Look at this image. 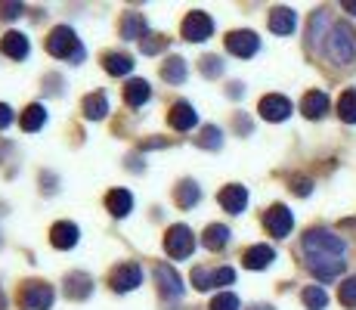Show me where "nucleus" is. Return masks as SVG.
Wrapping results in <instances>:
<instances>
[{"label": "nucleus", "instance_id": "nucleus-1", "mask_svg": "<svg viewBox=\"0 0 356 310\" xmlns=\"http://www.w3.org/2000/svg\"><path fill=\"white\" fill-rule=\"evenodd\" d=\"M307 258H344L347 254V239L338 236V233L325 230V226H313V230L304 233L300 239Z\"/></svg>", "mask_w": 356, "mask_h": 310}, {"label": "nucleus", "instance_id": "nucleus-2", "mask_svg": "<svg viewBox=\"0 0 356 310\" xmlns=\"http://www.w3.org/2000/svg\"><path fill=\"white\" fill-rule=\"evenodd\" d=\"M325 56L332 59L334 65H350V62L356 59V38H353V31L347 29L344 22L332 25V31H328Z\"/></svg>", "mask_w": 356, "mask_h": 310}, {"label": "nucleus", "instance_id": "nucleus-3", "mask_svg": "<svg viewBox=\"0 0 356 310\" xmlns=\"http://www.w3.org/2000/svg\"><path fill=\"white\" fill-rule=\"evenodd\" d=\"M47 53L56 59H68V62H81L84 59V47H81L78 34H74L68 25H56L47 38Z\"/></svg>", "mask_w": 356, "mask_h": 310}, {"label": "nucleus", "instance_id": "nucleus-4", "mask_svg": "<svg viewBox=\"0 0 356 310\" xmlns=\"http://www.w3.org/2000/svg\"><path fill=\"white\" fill-rule=\"evenodd\" d=\"M164 248H168V254L174 261H183L193 254L195 248V233L189 230L186 224H174L168 233H164Z\"/></svg>", "mask_w": 356, "mask_h": 310}, {"label": "nucleus", "instance_id": "nucleus-5", "mask_svg": "<svg viewBox=\"0 0 356 310\" xmlns=\"http://www.w3.org/2000/svg\"><path fill=\"white\" fill-rule=\"evenodd\" d=\"M22 310H50L53 307V286L47 282H25L22 295H19Z\"/></svg>", "mask_w": 356, "mask_h": 310}, {"label": "nucleus", "instance_id": "nucleus-6", "mask_svg": "<svg viewBox=\"0 0 356 310\" xmlns=\"http://www.w3.org/2000/svg\"><path fill=\"white\" fill-rule=\"evenodd\" d=\"M211 34H214V19H211L208 13L193 10L186 19H183V38H186L189 44H202V40H208Z\"/></svg>", "mask_w": 356, "mask_h": 310}, {"label": "nucleus", "instance_id": "nucleus-7", "mask_svg": "<svg viewBox=\"0 0 356 310\" xmlns=\"http://www.w3.org/2000/svg\"><path fill=\"white\" fill-rule=\"evenodd\" d=\"M227 50L238 59H251L260 50V38L254 31H229L227 34Z\"/></svg>", "mask_w": 356, "mask_h": 310}, {"label": "nucleus", "instance_id": "nucleus-8", "mask_svg": "<svg viewBox=\"0 0 356 310\" xmlns=\"http://www.w3.org/2000/svg\"><path fill=\"white\" fill-rule=\"evenodd\" d=\"M264 224H266V230H270V236L285 239L291 233V226H294V217H291V211L285 208V205H273V208L264 215Z\"/></svg>", "mask_w": 356, "mask_h": 310}, {"label": "nucleus", "instance_id": "nucleus-9", "mask_svg": "<svg viewBox=\"0 0 356 310\" xmlns=\"http://www.w3.org/2000/svg\"><path fill=\"white\" fill-rule=\"evenodd\" d=\"M291 100H285V96H279V93H270V96H264L260 100V106H257V112H260V118L264 121H285L291 115Z\"/></svg>", "mask_w": 356, "mask_h": 310}, {"label": "nucleus", "instance_id": "nucleus-10", "mask_svg": "<svg viewBox=\"0 0 356 310\" xmlns=\"http://www.w3.org/2000/svg\"><path fill=\"white\" fill-rule=\"evenodd\" d=\"M112 288L115 292H134L136 286H143V267L140 264H121L118 270H112Z\"/></svg>", "mask_w": 356, "mask_h": 310}, {"label": "nucleus", "instance_id": "nucleus-11", "mask_svg": "<svg viewBox=\"0 0 356 310\" xmlns=\"http://www.w3.org/2000/svg\"><path fill=\"white\" fill-rule=\"evenodd\" d=\"M307 270L316 279H338L344 273V258H307Z\"/></svg>", "mask_w": 356, "mask_h": 310}, {"label": "nucleus", "instance_id": "nucleus-12", "mask_svg": "<svg viewBox=\"0 0 356 310\" xmlns=\"http://www.w3.org/2000/svg\"><path fill=\"white\" fill-rule=\"evenodd\" d=\"M168 121H170V127L174 130H193L198 124V112L193 109V102L177 100L174 106H170V112H168Z\"/></svg>", "mask_w": 356, "mask_h": 310}, {"label": "nucleus", "instance_id": "nucleus-13", "mask_svg": "<svg viewBox=\"0 0 356 310\" xmlns=\"http://www.w3.org/2000/svg\"><path fill=\"white\" fill-rule=\"evenodd\" d=\"M78 239H81L78 224H72V220H59V224H53V230H50L53 248H59V251H68V248L78 245Z\"/></svg>", "mask_w": 356, "mask_h": 310}, {"label": "nucleus", "instance_id": "nucleus-14", "mask_svg": "<svg viewBox=\"0 0 356 310\" xmlns=\"http://www.w3.org/2000/svg\"><path fill=\"white\" fill-rule=\"evenodd\" d=\"M220 205L223 211H229V215H242L245 205H248V189H245L242 183H229L220 189Z\"/></svg>", "mask_w": 356, "mask_h": 310}, {"label": "nucleus", "instance_id": "nucleus-15", "mask_svg": "<svg viewBox=\"0 0 356 310\" xmlns=\"http://www.w3.org/2000/svg\"><path fill=\"white\" fill-rule=\"evenodd\" d=\"M155 282H159L161 295H168V298H180L183 295V282H180V277H177L174 267H168V264L155 267Z\"/></svg>", "mask_w": 356, "mask_h": 310}, {"label": "nucleus", "instance_id": "nucleus-16", "mask_svg": "<svg viewBox=\"0 0 356 310\" xmlns=\"http://www.w3.org/2000/svg\"><path fill=\"white\" fill-rule=\"evenodd\" d=\"M29 50H31V44H29V38H25L22 31H6L3 40H0V53L10 56V59H25L29 56Z\"/></svg>", "mask_w": 356, "mask_h": 310}, {"label": "nucleus", "instance_id": "nucleus-17", "mask_svg": "<svg viewBox=\"0 0 356 310\" xmlns=\"http://www.w3.org/2000/svg\"><path fill=\"white\" fill-rule=\"evenodd\" d=\"M273 261H276V251H273L270 245H251L248 251L242 254V264L248 267V270H266Z\"/></svg>", "mask_w": 356, "mask_h": 310}, {"label": "nucleus", "instance_id": "nucleus-18", "mask_svg": "<svg viewBox=\"0 0 356 310\" xmlns=\"http://www.w3.org/2000/svg\"><path fill=\"white\" fill-rule=\"evenodd\" d=\"M149 100H152V87H149V81H143V78L127 81V87H124V102H127L130 109L146 106Z\"/></svg>", "mask_w": 356, "mask_h": 310}, {"label": "nucleus", "instance_id": "nucleus-19", "mask_svg": "<svg viewBox=\"0 0 356 310\" xmlns=\"http://www.w3.org/2000/svg\"><path fill=\"white\" fill-rule=\"evenodd\" d=\"M294 29H298L294 10H289V6H276V10L270 13V31L273 34H291Z\"/></svg>", "mask_w": 356, "mask_h": 310}, {"label": "nucleus", "instance_id": "nucleus-20", "mask_svg": "<svg viewBox=\"0 0 356 310\" xmlns=\"http://www.w3.org/2000/svg\"><path fill=\"white\" fill-rule=\"evenodd\" d=\"M106 208L112 217H127L130 211H134V196H130L127 189H112L106 196Z\"/></svg>", "mask_w": 356, "mask_h": 310}, {"label": "nucleus", "instance_id": "nucleus-21", "mask_svg": "<svg viewBox=\"0 0 356 310\" xmlns=\"http://www.w3.org/2000/svg\"><path fill=\"white\" fill-rule=\"evenodd\" d=\"M90 292H93V279L87 277V273H68V279H65V295L68 298L84 301Z\"/></svg>", "mask_w": 356, "mask_h": 310}, {"label": "nucleus", "instance_id": "nucleus-22", "mask_svg": "<svg viewBox=\"0 0 356 310\" xmlns=\"http://www.w3.org/2000/svg\"><path fill=\"white\" fill-rule=\"evenodd\" d=\"M300 112H304L307 118H323L328 112V96L323 91H310L300 100Z\"/></svg>", "mask_w": 356, "mask_h": 310}, {"label": "nucleus", "instance_id": "nucleus-23", "mask_svg": "<svg viewBox=\"0 0 356 310\" xmlns=\"http://www.w3.org/2000/svg\"><path fill=\"white\" fill-rule=\"evenodd\" d=\"M102 65H106V72L115 75V78L134 72V59H130L127 53H106V56H102Z\"/></svg>", "mask_w": 356, "mask_h": 310}, {"label": "nucleus", "instance_id": "nucleus-24", "mask_svg": "<svg viewBox=\"0 0 356 310\" xmlns=\"http://www.w3.org/2000/svg\"><path fill=\"white\" fill-rule=\"evenodd\" d=\"M186 75H189L186 59H180V56H170L168 62H164V68H161V78L168 81V84H183Z\"/></svg>", "mask_w": 356, "mask_h": 310}, {"label": "nucleus", "instance_id": "nucleus-25", "mask_svg": "<svg viewBox=\"0 0 356 310\" xmlns=\"http://www.w3.org/2000/svg\"><path fill=\"white\" fill-rule=\"evenodd\" d=\"M44 124H47V109L40 106V102H31L22 112V130L25 134H34V130H40Z\"/></svg>", "mask_w": 356, "mask_h": 310}, {"label": "nucleus", "instance_id": "nucleus-26", "mask_svg": "<svg viewBox=\"0 0 356 310\" xmlns=\"http://www.w3.org/2000/svg\"><path fill=\"white\" fill-rule=\"evenodd\" d=\"M227 242H229V226L211 224L208 230H204V248H211V251H220V248H227Z\"/></svg>", "mask_w": 356, "mask_h": 310}, {"label": "nucleus", "instance_id": "nucleus-27", "mask_svg": "<svg viewBox=\"0 0 356 310\" xmlns=\"http://www.w3.org/2000/svg\"><path fill=\"white\" fill-rule=\"evenodd\" d=\"M177 205L180 208H193V205H198V199H202V189H198L195 180H183L180 186H177Z\"/></svg>", "mask_w": 356, "mask_h": 310}, {"label": "nucleus", "instance_id": "nucleus-28", "mask_svg": "<svg viewBox=\"0 0 356 310\" xmlns=\"http://www.w3.org/2000/svg\"><path fill=\"white\" fill-rule=\"evenodd\" d=\"M106 112H108V100L102 93H90L84 100V118H90V121H102L106 118Z\"/></svg>", "mask_w": 356, "mask_h": 310}, {"label": "nucleus", "instance_id": "nucleus-29", "mask_svg": "<svg viewBox=\"0 0 356 310\" xmlns=\"http://www.w3.org/2000/svg\"><path fill=\"white\" fill-rule=\"evenodd\" d=\"M121 34H124L127 40H136L146 34V19H143V13H127L124 22H121Z\"/></svg>", "mask_w": 356, "mask_h": 310}, {"label": "nucleus", "instance_id": "nucleus-30", "mask_svg": "<svg viewBox=\"0 0 356 310\" xmlns=\"http://www.w3.org/2000/svg\"><path fill=\"white\" fill-rule=\"evenodd\" d=\"M300 301L307 304V310H325L328 295H325L323 286H307L304 292H300Z\"/></svg>", "mask_w": 356, "mask_h": 310}, {"label": "nucleus", "instance_id": "nucleus-31", "mask_svg": "<svg viewBox=\"0 0 356 310\" xmlns=\"http://www.w3.org/2000/svg\"><path fill=\"white\" fill-rule=\"evenodd\" d=\"M338 115H341V121L356 124V91H353V87H347V91L341 93V100H338Z\"/></svg>", "mask_w": 356, "mask_h": 310}, {"label": "nucleus", "instance_id": "nucleus-32", "mask_svg": "<svg viewBox=\"0 0 356 310\" xmlns=\"http://www.w3.org/2000/svg\"><path fill=\"white\" fill-rule=\"evenodd\" d=\"M198 146H202V149H211V153H217V149L223 146V130H220V127H214V124L202 127V137H198Z\"/></svg>", "mask_w": 356, "mask_h": 310}, {"label": "nucleus", "instance_id": "nucleus-33", "mask_svg": "<svg viewBox=\"0 0 356 310\" xmlns=\"http://www.w3.org/2000/svg\"><path fill=\"white\" fill-rule=\"evenodd\" d=\"M338 301L344 307H356V277H347L338 288Z\"/></svg>", "mask_w": 356, "mask_h": 310}, {"label": "nucleus", "instance_id": "nucleus-34", "mask_svg": "<svg viewBox=\"0 0 356 310\" xmlns=\"http://www.w3.org/2000/svg\"><path fill=\"white\" fill-rule=\"evenodd\" d=\"M211 310H242V301L232 292H220L214 301H211Z\"/></svg>", "mask_w": 356, "mask_h": 310}, {"label": "nucleus", "instance_id": "nucleus-35", "mask_svg": "<svg viewBox=\"0 0 356 310\" xmlns=\"http://www.w3.org/2000/svg\"><path fill=\"white\" fill-rule=\"evenodd\" d=\"M193 286L198 288V292H208V288H214V270L195 267V270H193Z\"/></svg>", "mask_w": 356, "mask_h": 310}, {"label": "nucleus", "instance_id": "nucleus-36", "mask_svg": "<svg viewBox=\"0 0 356 310\" xmlns=\"http://www.w3.org/2000/svg\"><path fill=\"white\" fill-rule=\"evenodd\" d=\"M202 75H204V78H220V75H223V62L217 56H204L202 59Z\"/></svg>", "mask_w": 356, "mask_h": 310}, {"label": "nucleus", "instance_id": "nucleus-37", "mask_svg": "<svg viewBox=\"0 0 356 310\" xmlns=\"http://www.w3.org/2000/svg\"><path fill=\"white\" fill-rule=\"evenodd\" d=\"M325 10H319V13H313V19H310V44H316L319 40V29L325 25Z\"/></svg>", "mask_w": 356, "mask_h": 310}, {"label": "nucleus", "instance_id": "nucleus-38", "mask_svg": "<svg viewBox=\"0 0 356 310\" xmlns=\"http://www.w3.org/2000/svg\"><path fill=\"white\" fill-rule=\"evenodd\" d=\"M232 282H236V270H232V267L214 270V286H232Z\"/></svg>", "mask_w": 356, "mask_h": 310}, {"label": "nucleus", "instance_id": "nucleus-39", "mask_svg": "<svg viewBox=\"0 0 356 310\" xmlns=\"http://www.w3.org/2000/svg\"><path fill=\"white\" fill-rule=\"evenodd\" d=\"M22 10H25L22 3H0V16H3V19H16V16H22Z\"/></svg>", "mask_w": 356, "mask_h": 310}, {"label": "nucleus", "instance_id": "nucleus-40", "mask_svg": "<svg viewBox=\"0 0 356 310\" xmlns=\"http://www.w3.org/2000/svg\"><path fill=\"white\" fill-rule=\"evenodd\" d=\"M291 189L298 192V196H310V189H313V183L307 180V177H294L291 180Z\"/></svg>", "mask_w": 356, "mask_h": 310}, {"label": "nucleus", "instance_id": "nucleus-41", "mask_svg": "<svg viewBox=\"0 0 356 310\" xmlns=\"http://www.w3.org/2000/svg\"><path fill=\"white\" fill-rule=\"evenodd\" d=\"M164 47V38H159V34H152V40L143 38V53H159Z\"/></svg>", "mask_w": 356, "mask_h": 310}, {"label": "nucleus", "instance_id": "nucleus-42", "mask_svg": "<svg viewBox=\"0 0 356 310\" xmlns=\"http://www.w3.org/2000/svg\"><path fill=\"white\" fill-rule=\"evenodd\" d=\"M10 124H13V109L6 102H0V130L10 127Z\"/></svg>", "mask_w": 356, "mask_h": 310}, {"label": "nucleus", "instance_id": "nucleus-43", "mask_svg": "<svg viewBox=\"0 0 356 310\" xmlns=\"http://www.w3.org/2000/svg\"><path fill=\"white\" fill-rule=\"evenodd\" d=\"M344 10H347V13H353V16H356V0H344Z\"/></svg>", "mask_w": 356, "mask_h": 310}, {"label": "nucleus", "instance_id": "nucleus-44", "mask_svg": "<svg viewBox=\"0 0 356 310\" xmlns=\"http://www.w3.org/2000/svg\"><path fill=\"white\" fill-rule=\"evenodd\" d=\"M254 310H273V307H254Z\"/></svg>", "mask_w": 356, "mask_h": 310}]
</instances>
